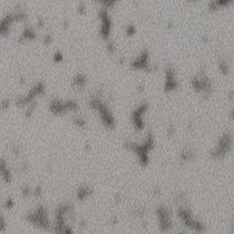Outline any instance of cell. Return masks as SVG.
I'll return each instance as SVG.
<instances>
[{
  "instance_id": "6da1fadb",
  "label": "cell",
  "mask_w": 234,
  "mask_h": 234,
  "mask_svg": "<svg viewBox=\"0 0 234 234\" xmlns=\"http://www.w3.org/2000/svg\"><path fill=\"white\" fill-rule=\"evenodd\" d=\"M126 151L132 152L137 157L138 163L142 167H147L149 163V153L153 150L155 146V138L153 134L148 133L147 136L142 144L126 141L123 145Z\"/></svg>"
},
{
  "instance_id": "7a4b0ae2",
  "label": "cell",
  "mask_w": 234,
  "mask_h": 234,
  "mask_svg": "<svg viewBox=\"0 0 234 234\" xmlns=\"http://www.w3.org/2000/svg\"><path fill=\"white\" fill-rule=\"evenodd\" d=\"M73 206L70 203H62L58 205L54 210V221L51 231L58 233H72L73 230L68 224L67 219L73 214Z\"/></svg>"
},
{
  "instance_id": "3957f363",
  "label": "cell",
  "mask_w": 234,
  "mask_h": 234,
  "mask_svg": "<svg viewBox=\"0 0 234 234\" xmlns=\"http://www.w3.org/2000/svg\"><path fill=\"white\" fill-rule=\"evenodd\" d=\"M26 220L35 228L45 231H51L53 222L50 221L49 210L42 204L28 211L25 216Z\"/></svg>"
},
{
  "instance_id": "277c9868",
  "label": "cell",
  "mask_w": 234,
  "mask_h": 234,
  "mask_svg": "<svg viewBox=\"0 0 234 234\" xmlns=\"http://www.w3.org/2000/svg\"><path fill=\"white\" fill-rule=\"evenodd\" d=\"M89 107L92 111L96 112L102 125H103L108 130L114 129L116 126L115 117L106 104L103 103L99 99L93 98L89 102Z\"/></svg>"
},
{
  "instance_id": "5b68a950",
  "label": "cell",
  "mask_w": 234,
  "mask_h": 234,
  "mask_svg": "<svg viewBox=\"0 0 234 234\" xmlns=\"http://www.w3.org/2000/svg\"><path fill=\"white\" fill-rule=\"evenodd\" d=\"M80 105L74 100H52L49 105V111L55 116H63L70 113H77Z\"/></svg>"
},
{
  "instance_id": "8992f818",
  "label": "cell",
  "mask_w": 234,
  "mask_h": 234,
  "mask_svg": "<svg viewBox=\"0 0 234 234\" xmlns=\"http://www.w3.org/2000/svg\"><path fill=\"white\" fill-rule=\"evenodd\" d=\"M178 217L187 228H189V229L197 232H201L205 229V226L194 217L190 209L188 208H185L183 206L180 207L178 210Z\"/></svg>"
},
{
  "instance_id": "52a82bcc",
  "label": "cell",
  "mask_w": 234,
  "mask_h": 234,
  "mask_svg": "<svg viewBox=\"0 0 234 234\" xmlns=\"http://www.w3.org/2000/svg\"><path fill=\"white\" fill-rule=\"evenodd\" d=\"M147 112V104H140L134 109L131 114V123L134 129L136 132H142L145 130V115Z\"/></svg>"
},
{
  "instance_id": "ba28073f",
  "label": "cell",
  "mask_w": 234,
  "mask_h": 234,
  "mask_svg": "<svg viewBox=\"0 0 234 234\" xmlns=\"http://www.w3.org/2000/svg\"><path fill=\"white\" fill-rule=\"evenodd\" d=\"M156 217L158 220L159 228L162 231H168L172 228L171 212L167 207H159L156 209Z\"/></svg>"
},
{
  "instance_id": "9c48e42d",
  "label": "cell",
  "mask_w": 234,
  "mask_h": 234,
  "mask_svg": "<svg viewBox=\"0 0 234 234\" xmlns=\"http://www.w3.org/2000/svg\"><path fill=\"white\" fill-rule=\"evenodd\" d=\"M93 195V189L89 185H81L76 189L75 197L79 202L83 203L87 201Z\"/></svg>"
},
{
  "instance_id": "30bf717a",
  "label": "cell",
  "mask_w": 234,
  "mask_h": 234,
  "mask_svg": "<svg viewBox=\"0 0 234 234\" xmlns=\"http://www.w3.org/2000/svg\"><path fill=\"white\" fill-rule=\"evenodd\" d=\"M0 174H1L2 180L6 184H10L13 181V173L8 166V161L4 157L1 159V166H0Z\"/></svg>"
},
{
  "instance_id": "8fae6325",
  "label": "cell",
  "mask_w": 234,
  "mask_h": 234,
  "mask_svg": "<svg viewBox=\"0 0 234 234\" xmlns=\"http://www.w3.org/2000/svg\"><path fill=\"white\" fill-rule=\"evenodd\" d=\"M72 124L80 130H86L88 127V121L83 116H73Z\"/></svg>"
},
{
  "instance_id": "7c38bea8",
  "label": "cell",
  "mask_w": 234,
  "mask_h": 234,
  "mask_svg": "<svg viewBox=\"0 0 234 234\" xmlns=\"http://www.w3.org/2000/svg\"><path fill=\"white\" fill-rule=\"evenodd\" d=\"M195 158V153L190 149H185L180 153L179 160L183 163H188Z\"/></svg>"
},
{
  "instance_id": "4fadbf2b",
  "label": "cell",
  "mask_w": 234,
  "mask_h": 234,
  "mask_svg": "<svg viewBox=\"0 0 234 234\" xmlns=\"http://www.w3.org/2000/svg\"><path fill=\"white\" fill-rule=\"evenodd\" d=\"M86 78L84 75H81V74H79L77 75L76 77L74 78L73 80V85L75 87H78V88H83L85 86L86 84Z\"/></svg>"
},
{
  "instance_id": "5bb4252c",
  "label": "cell",
  "mask_w": 234,
  "mask_h": 234,
  "mask_svg": "<svg viewBox=\"0 0 234 234\" xmlns=\"http://www.w3.org/2000/svg\"><path fill=\"white\" fill-rule=\"evenodd\" d=\"M15 200L13 198L8 197L6 198V200L4 202V209L6 210H12L15 207Z\"/></svg>"
},
{
  "instance_id": "9a60e30c",
  "label": "cell",
  "mask_w": 234,
  "mask_h": 234,
  "mask_svg": "<svg viewBox=\"0 0 234 234\" xmlns=\"http://www.w3.org/2000/svg\"><path fill=\"white\" fill-rule=\"evenodd\" d=\"M32 189L30 186L25 185L21 188V195L24 198H28L29 196H32Z\"/></svg>"
},
{
  "instance_id": "2e32d148",
  "label": "cell",
  "mask_w": 234,
  "mask_h": 234,
  "mask_svg": "<svg viewBox=\"0 0 234 234\" xmlns=\"http://www.w3.org/2000/svg\"><path fill=\"white\" fill-rule=\"evenodd\" d=\"M43 195V189L40 186L34 187L32 189V196L35 198H41Z\"/></svg>"
},
{
  "instance_id": "e0dca14e",
  "label": "cell",
  "mask_w": 234,
  "mask_h": 234,
  "mask_svg": "<svg viewBox=\"0 0 234 234\" xmlns=\"http://www.w3.org/2000/svg\"><path fill=\"white\" fill-rule=\"evenodd\" d=\"M7 227H8V222H7V220H6L5 216L2 215L1 220H0V231L4 232L6 231V229H7Z\"/></svg>"
},
{
  "instance_id": "ac0fdd59",
  "label": "cell",
  "mask_w": 234,
  "mask_h": 234,
  "mask_svg": "<svg viewBox=\"0 0 234 234\" xmlns=\"http://www.w3.org/2000/svg\"><path fill=\"white\" fill-rule=\"evenodd\" d=\"M167 134L168 137H173L176 134V128L173 125H169L168 129L167 130Z\"/></svg>"
},
{
  "instance_id": "d6986e66",
  "label": "cell",
  "mask_w": 234,
  "mask_h": 234,
  "mask_svg": "<svg viewBox=\"0 0 234 234\" xmlns=\"http://www.w3.org/2000/svg\"><path fill=\"white\" fill-rule=\"evenodd\" d=\"M11 152H12V154L14 156H19L20 153H21V147L19 145H13L12 148H11Z\"/></svg>"
},
{
  "instance_id": "ffe728a7",
  "label": "cell",
  "mask_w": 234,
  "mask_h": 234,
  "mask_svg": "<svg viewBox=\"0 0 234 234\" xmlns=\"http://www.w3.org/2000/svg\"><path fill=\"white\" fill-rule=\"evenodd\" d=\"M28 167H29V166H28V164L26 161H23V162L20 164V167H19L20 170H21L22 172H27V171L28 170Z\"/></svg>"
},
{
  "instance_id": "44dd1931",
  "label": "cell",
  "mask_w": 234,
  "mask_h": 234,
  "mask_svg": "<svg viewBox=\"0 0 234 234\" xmlns=\"http://www.w3.org/2000/svg\"><path fill=\"white\" fill-rule=\"evenodd\" d=\"M53 60L56 61V62H60L63 60V55L61 53V52H56L55 55L53 56Z\"/></svg>"
},
{
  "instance_id": "7402d4cb",
  "label": "cell",
  "mask_w": 234,
  "mask_h": 234,
  "mask_svg": "<svg viewBox=\"0 0 234 234\" xmlns=\"http://www.w3.org/2000/svg\"><path fill=\"white\" fill-rule=\"evenodd\" d=\"M10 101L8 100V99H6V100H4L2 103H1V107L3 110H7L9 106H10Z\"/></svg>"
},
{
  "instance_id": "603a6c76",
  "label": "cell",
  "mask_w": 234,
  "mask_h": 234,
  "mask_svg": "<svg viewBox=\"0 0 234 234\" xmlns=\"http://www.w3.org/2000/svg\"><path fill=\"white\" fill-rule=\"evenodd\" d=\"M109 222H110V224L112 226L116 225L117 222H118V218H117V216H115V215L112 216V217L109 219Z\"/></svg>"
},
{
  "instance_id": "cb8c5ba5",
  "label": "cell",
  "mask_w": 234,
  "mask_h": 234,
  "mask_svg": "<svg viewBox=\"0 0 234 234\" xmlns=\"http://www.w3.org/2000/svg\"><path fill=\"white\" fill-rule=\"evenodd\" d=\"M134 32H136V29H134V28L133 26H129L126 29V34L128 35V36H133Z\"/></svg>"
},
{
  "instance_id": "d4e9b609",
  "label": "cell",
  "mask_w": 234,
  "mask_h": 234,
  "mask_svg": "<svg viewBox=\"0 0 234 234\" xmlns=\"http://www.w3.org/2000/svg\"><path fill=\"white\" fill-rule=\"evenodd\" d=\"M114 200H115V203L119 204V203L122 201V198H121V196H119V195H115V197H114Z\"/></svg>"
},
{
  "instance_id": "484cf974",
  "label": "cell",
  "mask_w": 234,
  "mask_h": 234,
  "mask_svg": "<svg viewBox=\"0 0 234 234\" xmlns=\"http://www.w3.org/2000/svg\"><path fill=\"white\" fill-rule=\"evenodd\" d=\"M84 148H85V150H86V151L89 152V151L92 149V146H91V145H89V144H86V145H84Z\"/></svg>"
}]
</instances>
